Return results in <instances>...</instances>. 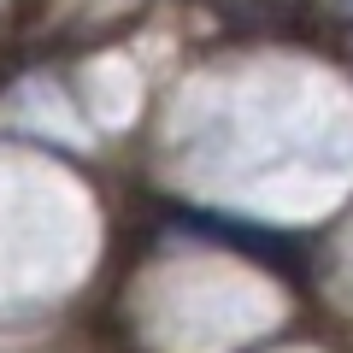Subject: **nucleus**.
Here are the masks:
<instances>
[{"label": "nucleus", "instance_id": "obj_1", "mask_svg": "<svg viewBox=\"0 0 353 353\" xmlns=\"http://www.w3.org/2000/svg\"><path fill=\"white\" fill-rule=\"evenodd\" d=\"M347 12H353V0H347Z\"/></svg>", "mask_w": 353, "mask_h": 353}]
</instances>
